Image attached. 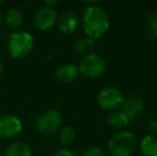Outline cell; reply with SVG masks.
<instances>
[{
  "instance_id": "13",
  "label": "cell",
  "mask_w": 157,
  "mask_h": 156,
  "mask_svg": "<svg viewBox=\"0 0 157 156\" xmlns=\"http://www.w3.org/2000/svg\"><path fill=\"white\" fill-rule=\"evenodd\" d=\"M106 123L113 129H122L129 125L130 121L122 111H112L106 118Z\"/></svg>"
},
{
  "instance_id": "23",
  "label": "cell",
  "mask_w": 157,
  "mask_h": 156,
  "mask_svg": "<svg viewBox=\"0 0 157 156\" xmlns=\"http://www.w3.org/2000/svg\"><path fill=\"white\" fill-rule=\"evenodd\" d=\"M2 69H3V67H2V62H1V60H0V75H1V73H2Z\"/></svg>"
},
{
  "instance_id": "17",
  "label": "cell",
  "mask_w": 157,
  "mask_h": 156,
  "mask_svg": "<svg viewBox=\"0 0 157 156\" xmlns=\"http://www.w3.org/2000/svg\"><path fill=\"white\" fill-rule=\"evenodd\" d=\"M76 131L72 126H64L60 129L59 133V140L63 146H70L75 141Z\"/></svg>"
},
{
  "instance_id": "10",
  "label": "cell",
  "mask_w": 157,
  "mask_h": 156,
  "mask_svg": "<svg viewBox=\"0 0 157 156\" xmlns=\"http://www.w3.org/2000/svg\"><path fill=\"white\" fill-rule=\"evenodd\" d=\"M79 25L78 15L75 12L68 11L65 12L62 16L60 17L58 21V27L62 33L64 34H72L77 30Z\"/></svg>"
},
{
  "instance_id": "9",
  "label": "cell",
  "mask_w": 157,
  "mask_h": 156,
  "mask_svg": "<svg viewBox=\"0 0 157 156\" xmlns=\"http://www.w3.org/2000/svg\"><path fill=\"white\" fill-rule=\"evenodd\" d=\"M23 124L17 117L12 115H6L0 117V137L14 138L21 131Z\"/></svg>"
},
{
  "instance_id": "25",
  "label": "cell",
  "mask_w": 157,
  "mask_h": 156,
  "mask_svg": "<svg viewBox=\"0 0 157 156\" xmlns=\"http://www.w3.org/2000/svg\"><path fill=\"white\" fill-rule=\"evenodd\" d=\"M2 3V0H0V4H1Z\"/></svg>"
},
{
  "instance_id": "19",
  "label": "cell",
  "mask_w": 157,
  "mask_h": 156,
  "mask_svg": "<svg viewBox=\"0 0 157 156\" xmlns=\"http://www.w3.org/2000/svg\"><path fill=\"white\" fill-rule=\"evenodd\" d=\"M83 156H106V153L101 146H91L83 153Z\"/></svg>"
},
{
  "instance_id": "18",
  "label": "cell",
  "mask_w": 157,
  "mask_h": 156,
  "mask_svg": "<svg viewBox=\"0 0 157 156\" xmlns=\"http://www.w3.org/2000/svg\"><path fill=\"white\" fill-rule=\"evenodd\" d=\"M143 34L147 40H157V21H147Z\"/></svg>"
},
{
  "instance_id": "14",
  "label": "cell",
  "mask_w": 157,
  "mask_h": 156,
  "mask_svg": "<svg viewBox=\"0 0 157 156\" xmlns=\"http://www.w3.org/2000/svg\"><path fill=\"white\" fill-rule=\"evenodd\" d=\"M31 148L27 142L16 141L4 152V156H31Z\"/></svg>"
},
{
  "instance_id": "15",
  "label": "cell",
  "mask_w": 157,
  "mask_h": 156,
  "mask_svg": "<svg viewBox=\"0 0 157 156\" xmlns=\"http://www.w3.org/2000/svg\"><path fill=\"white\" fill-rule=\"evenodd\" d=\"M6 24L10 29L16 30L23 24V13L16 8L10 9L6 14Z\"/></svg>"
},
{
  "instance_id": "16",
  "label": "cell",
  "mask_w": 157,
  "mask_h": 156,
  "mask_svg": "<svg viewBox=\"0 0 157 156\" xmlns=\"http://www.w3.org/2000/svg\"><path fill=\"white\" fill-rule=\"evenodd\" d=\"M94 40L88 38H81L79 40H77L75 42V45H74V50L77 55L79 56H88V55L91 54V51L93 50L94 48Z\"/></svg>"
},
{
  "instance_id": "4",
  "label": "cell",
  "mask_w": 157,
  "mask_h": 156,
  "mask_svg": "<svg viewBox=\"0 0 157 156\" xmlns=\"http://www.w3.org/2000/svg\"><path fill=\"white\" fill-rule=\"evenodd\" d=\"M107 70V63L105 59L96 54H90L83 57L79 63V74L85 77L95 79L103 76Z\"/></svg>"
},
{
  "instance_id": "2",
  "label": "cell",
  "mask_w": 157,
  "mask_h": 156,
  "mask_svg": "<svg viewBox=\"0 0 157 156\" xmlns=\"http://www.w3.org/2000/svg\"><path fill=\"white\" fill-rule=\"evenodd\" d=\"M137 146L136 136L128 131H121L108 141V152L111 156H132Z\"/></svg>"
},
{
  "instance_id": "22",
  "label": "cell",
  "mask_w": 157,
  "mask_h": 156,
  "mask_svg": "<svg viewBox=\"0 0 157 156\" xmlns=\"http://www.w3.org/2000/svg\"><path fill=\"white\" fill-rule=\"evenodd\" d=\"M57 3H58V1H47V2H46V4H47V6H46L54 8V6H55V4H57Z\"/></svg>"
},
{
  "instance_id": "1",
  "label": "cell",
  "mask_w": 157,
  "mask_h": 156,
  "mask_svg": "<svg viewBox=\"0 0 157 156\" xmlns=\"http://www.w3.org/2000/svg\"><path fill=\"white\" fill-rule=\"evenodd\" d=\"M110 21L108 14L99 6H90L85 10L82 15L83 31L88 38L99 39L108 31Z\"/></svg>"
},
{
  "instance_id": "5",
  "label": "cell",
  "mask_w": 157,
  "mask_h": 156,
  "mask_svg": "<svg viewBox=\"0 0 157 156\" xmlns=\"http://www.w3.org/2000/svg\"><path fill=\"white\" fill-rule=\"evenodd\" d=\"M36 129L44 136H52L60 129L62 116L58 110H48L36 119Z\"/></svg>"
},
{
  "instance_id": "12",
  "label": "cell",
  "mask_w": 157,
  "mask_h": 156,
  "mask_svg": "<svg viewBox=\"0 0 157 156\" xmlns=\"http://www.w3.org/2000/svg\"><path fill=\"white\" fill-rule=\"evenodd\" d=\"M141 156H157V137L155 135L144 136L140 142Z\"/></svg>"
},
{
  "instance_id": "24",
  "label": "cell",
  "mask_w": 157,
  "mask_h": 156,
  "mask_svg": "<svg viewBox=\"0 0 157 156\" xmlns=\"http://www.w3.org/2000/svg\"><path fill=\"white\" fill-rule=\"evenodd\" d=\"M1 21H2V19H1V14H0V26H1Z\"/></svg>"
},
{
  "instance_id": "11",
  "label": "cell",
  "mask_w": 157,
  "mask_h": 156,
  "mask_svg": "<svg viewBox=\"0 0 157 156\" xmlns=\"http://www.w3.org/2000/svg\"><path fill=\"white\" fill-rule=\"evenodd\" d=\"M57 78L62 82H72L79 76L78 67L74 64H63L57 70Z\"/></svg>"
},
{
  "instance_id": "21",
  "label": "cell",
  "mask_w": 157,
  "mask_h": 156,
  "mask_svg": "<svg viewBox=\"0 0 157 156\" xmlns=\"http://www.w3.org/2000/svg\"><path fill=\"white\" fill-rule=\"evenodd\" d=\"M54 156H77V155H76V153L73 152L72 150H68V149H61V150L57 151Z\"/></svg>"
},
{
  "instance_id": "3",
  "label": "cell",
  "mask_w": 157,
  "mask_h": 156,
  "mask_svg": "<svg viewBox=\"0 0 157 156\" xmlns=\"http://www.w3.org/2000/svg\"><path fill=\"white\" fill-rule=\"evenodd\" d=\"M33 46V36L27 31H16L9 38L8 50L12 58H24L31 52Z\"/></svg>"
},
{
  "instance_id": "7",
  "label": "cell",
  "mask_w": 157,
  "mask_h": 156,
  "mask_svg": "<svg viewBox=\"0 0 157 156\" xmlns=\"http://www.w3.org/2000/svg\"><path fill=\"white\" fill-rule=\"evenodd\" d=\"M120 108V111H122L132 122V121L138 120L140 116L142 115L144 103H143L141 96L137 95V94H130L123 100Z\"/></svg>"
},
{
  "instance_id": "8",
  "label": "cell",
  "mask_w": 157,
  "mask_h": 156,
  "mask_svg": "<svg viewBox=\"0 0 157 156\" xmlns=\"http://www.w3.org/2000/svg\"><path fill=\"white\" fill-rule=\"evenodd\" d=\"M58 15L54 8L49 6H42L35 12L33 16V26L39 30L52 29L57 23Z\"/></svg>"
},
{
  "instance_id": "20",
  "label": "cell",
  "mask_w": 157,
  "mask_h": 156,
  "mask_svg": "<svg viewBox=\"0 0 157 156\" xmlns=\"http://www.w3.org/2000/svg\"><path fill=\"white\" fill-rule=\"evenodd\" d=\"M147 131L151 133V135L157 134V117L152 118L147 123Z\"/></svg>"
},
{
  "instance_id": "6",
  "label": "cell",
  "mask_w": 157,
  "mask_h": 156,
  "mask_svg": "<svg viewBox=\"0 0 157 156\" xmlns=\"http://www.w3.org/2000/svg\"><path fill=\"white\" fill-rule=\"evenodd\" d=\"M124 96L123 93L116 87H107L99 92L97 96V102L101 109L104 110H116L121 106Z\"/></svg>"
}]
</instances>
